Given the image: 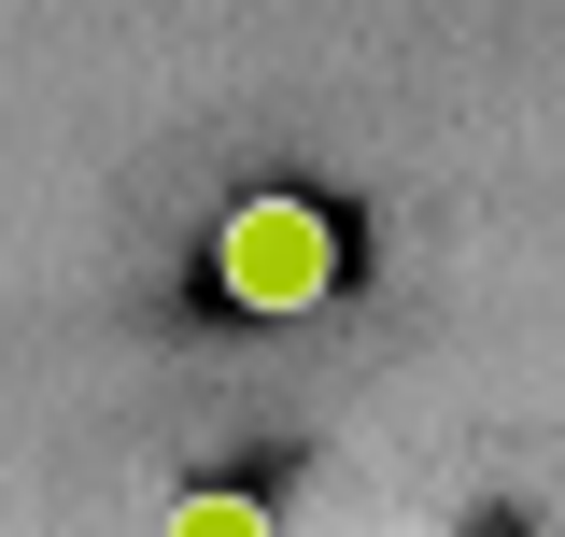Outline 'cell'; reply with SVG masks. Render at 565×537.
I'll return each mask as SVG.
<instances>
[{
	"label": "cell",
	"mask_w": 565,
	"mask_h": 537,
	"mask_svg": "<svg viewBox=\"0 0 565 537\" xmlns=\"http://www.w3.org/2000/svg\"><path fill=\"white\" fill-rule=\"evenodd\" d=\"M212 283H226V312H311L340 283V227L311 199H241L212 227Z\"/></svg>",
	"instance_id": "cell-1"
},
{
	"label": "cell",
	"mask_w": 565,
	"mask_h": 537,
	"mask_svg": "<svg viewBox=\"0 0 565 537\" xmlns=\"http://www.w3.org/2000/svg\"><path fill=\"white\" fill-rule=\"evenodd\" d=\"M156 537H269V509L226 495V481H199V495H170V524H156Z\"/></svg>",
	"instance_id": "cell-2"
}]
</instances>
